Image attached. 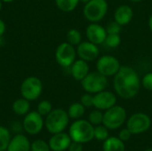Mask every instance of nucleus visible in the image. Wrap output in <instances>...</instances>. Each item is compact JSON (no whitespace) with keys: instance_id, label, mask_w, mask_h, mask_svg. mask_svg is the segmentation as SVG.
I'll use <instances>...</instances> for the list:
<instances>
[{"instance_id":"f257e3e1","label":"nucleus","mask_w":152,"mask_h":151,"mask_svg":"<svg viewBox=\"0 0 152 151\" xmlns=\"http://www.w3.org/2000/svg\"><path fill=\"white\" fill-rule=\"evenodd\" d=\"M142 84L138 72L130 66H121L113 78L115 93L125 100L134 98L140 92Z\"/></svg>"},{"instance_id":"f03ea898","label":"nucleus","mask_w":152,"mask_h":151,"mask_svg":"<svg viewBox=\"0 0 152 151\" xmlns=\"http://www.w3.org/2000/svg\"><path fill=\"white\" fill-rule=\"evenodd\" d=\"M69 134L73 142L87 143L94 139V126L88 120L77 119L69 126Z\"/></svg>"},{"instance_id":"7ed1b4c3","label":"nucleus","mask_w":152,"mask_h":151,"mask_svg":"<svg viewBox=\"0 0 152 151\" xmlns=\"http://www.w3.org/2000/svg\"><path fill=\"white\" fill-rule=\"evenodd\" d=\"M69 119L67 111L62 109H55L46 116L45 125L50 133L55 134L64 132L69 125Z\"/></svg>"},{"instance_id":"20e7f679","label":"nucleus","mask_w":152,"mask_h":151,"mask_svg":"<svg viewBox=\"0 0 152 151\" xmlns=\"http://www.w3.org/2000/svg\"><path fill=\"white\" fill-rule=\"evenodd\" d=\"M127 119L126 110L119 105H115L110 109L105 110L103 113L102 125L109 130H116L121 127Z\"/></svg>"},{"instance_id":"39448f33","label":"nucleus","mask_w":152,"mask_h":151,"mask_svg":"<svg viewBox=\"0 0 152 151\" xmlns=\"http://www.w3.org/2000/svg\"><path fill=\"white\" fill-rule=\"evenodd\" d=\"M109 10L106 0H90L83 9L85 18L90 22H99L104 19Z\"/></svg>"},{"instance_id":"423d86ee","label":"nucleus","mask_w":152,"mask_h":151,"mask_svg":"<svg viewBox=\"0 0 152 151\" xmlns=\"http://www.w3.org/2000/svg\"><path fill=\"white\" fill-rule=\"evenodd\" d=\"M108 84V77L102 75L97 70L89 72L88 75L81 81V85L85 92L92 94L106 90Z\"/></svg>"},{"instance_id":"0eeeda50","label":"nucleus","mask_w":152,"mask_h":151,"mask_svg":"<svg viewBox=\"0 0 152 151\" xmlns=\"http://www.w3.org/2000/svg\"><path fill=\"white\" fill-rule=\"evenodd\" d=\"M151 126V117L142 112L133 114L126 119V128L132 134H142L147 132Z\"/></svg>"},{"instance_id":"6e6552de","label":"nucleus","mask_w":152,"mask_h":151,"mask_svg":"<svg viewBox=\"0 0 152 151\" xmlns=\"http://www.w3.org/2000/svg\"><path fill=\"white\" fill-rule=\"evenodd\" d=\"M43 84L37 77H28L23 80L20 85V93L23 98L31 101L37 100L42 93Z\"/></svg>"},{"instance_id":"1a4fd4ad","label":"nucleus","mask_w":152,"mask_h":151,"mask_svg":"<svg viewBox=\"0 0 152 151\" xmlns=\"http://www.w3.org/2000/svg\"><path fill=\"white\" fill-rule=\"evenodd\" d=\"M77 50L75 46L68 42L61 43L55 51V60L62 68H70L77 58Z\"/></svg>"},{"instance_id":"9d476101","label":"nucleus","mask_w":152,"mask_h":151,"mask_svg":"<svg viewBox=\"0 0 152 151\" xmlns=\"http://www.w3.org/2000/svg\"><path fill=\"white\" fill-rule=\"evenodd\" d=\"M120 68V61L113 55L106 54L100 56L96 61V70L107 77H114Z\"/></svg>"},{"instance_id":"9b49d317","label":"nucleus","mask_w":152,"mask_h":151,"mask_svg":"<svg viewBox=\"0 0 152 151\" xmlns=\"http://www.w3.org/2000/svg\"><path fill=\"white\" fill-rule=\"evenodd\" d=\"M45 122L43 116H41L37 111H31L26 114L22 122L24 131L30 135L38 134L42 131Z\"/></svg>"},{"instance_id":"f8f14e48","label":"nucleus","mask_w":152,"mask_h":151,"mask_svg":"<svg viewBox=\"0 0 152 151\" xmlns=\"http://www.w3.org/2000/svg\"><path fill=\"white\" fill-rule=\"evenodd\" d=\"M117 104V95L113 92L103 90L94 94V107L105 111Z\"/></svg>"},{"instance_id":"ddd939ff","label":"nucleus","mask_w":152,"mask_h":151,"mask_svg":"<svg viewBox=\"0 0 152 151\" xmlns=\"http://www.w3.org/2000/svg\"><path fill=\"white\" fill-rule=\"evenodd\" d=\"M77 54L79 59L84 60L87 62L97 60L100 56V49L97 44L91 43L90 41L81 42L77 46Z\"/></svg>"},{"instance_id":"4468645a","label":"nucleus","mask_w":152,"mask_h":151,"mask_svg":"<svg viewBox=\"0 0 152 151\" xmlns=\"http://www.w3.org/2000/svg\"><path fill=\"white\" fill-rule=\"evenodd\" d=\"M107 35L106 28L98 22H91L86 28V36L87 40L97 45L104 44Z\"/></svg>"},{"instance_id":"2eb2a0df","label":"nucleus","mask_w":152,"mask_h":151,"mask_svg":"<svg viewBox=\"0 0 152 151\" xmlns=\"http://www.w3.org/2000/svg\"><path fill=\"white\" fill-rule=\"evenodd\" d=\"M72 140L69 133H58L53 134L49 140V146L53 151H65L67 150L71 143Z\"/></svg>"},{"instance_id":"dca6fc26","label":"nucleus","mask_w":152,"mask_h":151,"mask_svg":"<svg viewBox=\"0 0 152 151\" xmlns=\"http://www.w3.org/2000/svg\"><path fill=\"white\" fill-rule=\"evenodd\" d=\"M134 18V11L128 4H121L114 12V20L122 27L128 25Z\"/></svg>"},{"instance_id":"f3484780","label":"nucleus","mask_w":152,"mask_h":151,"mask_svg":"<svg viewBox=\"0 0 152 151\" xmlns=\"http://www.w3.org/2000/svg\"><path fill=\"white\" fill-rule=\"evenodd\" d=\"M90 72V68L88 62L78 59L76 60L70 66V74L76 81L81 82Z\"/></svg>"},{"instance_id":"a211bd4d","label":"nucleus","mask_w":152,"mask_h":151,"mask_svg":"<svg viewBox=\"0 0 152 151\" xmlns=\"http://www.w3.org/2000/svg\"><path fill=\"white\" fill-rule=\"evenodd\" d=\"M30 145L31 143L25 135L16 134L11 139L6 151H30Z\"/></svg>"},{"instance_id":"6ab92c4d","label":"nucleus","mask_w":152,"mask_h":151,"mask_svg":"<svg viewBox=\"0 0 152 151\" xmlns=\"http://www.w3.org/2000/svg\"><path fill=\"white\" fill-rule=\"evenodd\" d=\"M103 151H125L126 145L123 141H121L118 137H109L107 140L103 142L102 144Z\"/></svg>"},{"instance_id":"aec40b11","label":"nucleus","mask_w":152,"mask_h":151,"mask_svg":"<svg viewBox=\"0 0 152 151\" xmlns=\"http://www.w3.org/2000/svg\"><path fill=\"white\" fill-rule=\"evenodd\" d=\"M30 109L29 101L26 100L25 98H20L14 101L12 103V110L18 116H24L28 113Z\"/></svg>"},{"instance_id":"412c9836","label":"nucleus","mask_w":152,"mask_h":151,"mask_svg":"<svg viewBox=\"0 0 152 151\" xmlns=\"http://www.w3.org/2000/svg\"><path fill=\"white\" fill-rule=\"evenodd\" d=\"M67 112H68L69 118L77 120V119H80L81 117H83L86 112V108L82 105L81 102H74L69 107V109Z\"/></svg>"},{"instance_id":"4be33fe9","label":"nucleus","mask_w":152,"mask_h":151,"mask_svg":"<svg viewBox=\"0 0 152 151\" xmlns=\"http://www.w3.org/2000/svg\"><path fill=\"white\" fill-rule=\"evenodd\" d=\"M79 3L80 0H55L57 7L64 12H70L74 11Z\"/></svg>"},{"instance_id":"5701e85b","label":"nucleus","mask_w":152,"mask_h":151,"mask_svg":"<svg viewBox=\"0 0 152 151\" xmlns=\"http://www.w3.org/2000/svg\"><path fill=\"white\" fill-rule=\"evenodd\" d=\"M67 42L73 46H77L82 42V34L76 28H71L67 32Z\"/></svg>"},{"instance_id":"b1692460","label":"nucleus","mask_w":152,"mask_h":151,"mask_svg":"<svg viewBox=\"0 0 152 151\" xmlns=\"http://www.w3.org/2000/svg\"><path fill=\"white\" fill-rule=\"evenodd\" d=\"M11 139L12 137L9 130L4 126H0V151H4L7 150Z\"/></svg>"},{"instance_id":"393cba45","label":"nucleus","mask_w":152,"mask_h":151,"mask_svg":"<svg viewBox=\"0 0 152 151\" xmlns=\"http://www.w3.org/2000/svg\"><path fill=\"white\" fill-rule=\"evenodd\" d=\"M110 137L109 134V129L102 125H96L94 126V138L99 141V142H104L105 140H107Z\"/></svg>"},{"instance_id":"a878e982","label":"nucleus","mask_w":152,"mask_h":151,"mask_svg":"<svg viewBox=\"0 0 152 151\" xmlns=\"http://www.w3.org/2000/svg\"><path fill=\"white\" fill-rule=\"evenodd\" d=\"M104 44L109 48H117L121 44V37L120 34H108Z\"/></svg>"},{"instance_id":"bb28decb","label":"nucleus","mask_w":152,"mask_h":151,"mask_svg":"<svg viewBox=\"0 0 152 151\" xmlns=\"http://www.w3.org/2000/svg\"><path fill=\"white\" fill-rule=\"evenodd\" d=\"M88 121L94 125H102L103 122V113L102 110L95 109L94 110L91 111V113L88 116Z\"/></svg>"},{"instance_id":"cd10ccee","label":"nucleus","mask_w":152,"mask_h":151,"mask_svg":"<svg viewBox=\"0 0 152 151\" xmlns=\"http://www.w3.org/2000/svg\"><path fill=\"white\" fill-rule=\"evenodd\" d=\"M30 151H51L49 143L44 140H36L30 145Z\"/></svg>"},{"instance_id":"c85d7f7f","label":"nucleus","mask_w":152,"mask_h":151,"mask_svg":"<svg viewBox=\"0 0 152 151\" xmlns=\"http://www.w3.org/2000/svg\"><path fill=\"white\" fill-rule=\"evenodd\" d=\"M52 110H53V106L49 101H46V100L42 101L37 105V111L43 117L47 116Z\"/></svg>"},{"instance_id":"c756f323","label":"nucleus","mask_w":152,"mask_h":151,"mask_svg":"<svg viewBox=\"0 0 152 151\" xmlns=\"http://www.w3.org/2000/svg\"><path fill=\"white\" fill-rule=\"evenodd\" d=\"M121 28H122V26L120 24H118L117 21L113 20V21L110 22L106 26L105 28H106L107 34H120Z\"/></svg>"},{"instance_id":"7c9ffc66","label":"nucleus","mask_w":152,"mask_h":151,"mask_svg":"<svg viewBox=\"0 0 152 151\" xmlns=\"http://www.w3.org/2000/svg\"><path fill=\"white\" fill-rule=\"evenodd\" d=\"M80 102L85 108L94 107V94L89 93L83 94L80 98Z\"/></svg>"},{"instance_id":"2f4dec72","label":"nucleus","mask_w":152,"mask_h":151,"mask_svg":"<svg viewBox=\"0 0 152 151\" xmlns=\"http://www.w3.org/2000/svg\"><path fill=\"white\" fill-rule=\"evenodd\" d=\"M141 84L143 88L152 92V72L145 74L141 79Z\"/></svg>"},{"instance_id":"473e14b6","label":"nucleus","mask_w":152,"mask_h":151,"mask_svg":"<svg viewBox=\"0 0 152 151\" xmlns=\"http://www.w3.org/2000/svg\"><path fill=\"white\" fill-rule=\"evenodd\" d=\"M132 133L127 129V128H124V129H122L120 132H119V133H118V138L121 140V141H123L124 142H128L130 139H131V137H132Z\"/></svg>"},{"instance_id":"72a5a7b5","label":"nucleus","mask_w":152,"mask_h":151,"mask_svg":"<svg viewBox=\"0 0 152 151\" xmlns=\"http://www.w3.org/2000/svg\"><path fill=\"white\" fill-rule=\"evenodd\" d=\"M69 151H83V144L80 142H71L69 149Z\"/></svg>"},{"instance_id":"f704fd0d","label":"nucleus","mask_w":152,"mask_h":151,"mask_svg":"<svg viewBox=\"0 0 152 151\" xmlns=\"http://www.w3.org/2000/svg\"><path fill=\"white\" fill-rule=\"evenodd\" d=\"M5 23L4 22V20H1L0 19V37L4 34V32H5Z\"/></svg>"},{"instance_id":"c9c22d12","label":"nucleus","mask_w":152,"mask_h":151,"mask_svg":"<svg viewBox=\"0 0 152 151\" xmlns=\"http://www.w3.org/2000/svg\"><path fill=\"white\" fill-rule=\"evenodd\" d=\"M148 25H149V28H150L151 32L152 33V13L151 14L150 18H149V20H148Z\"/></svg>"},{"instance_id":"e433bc0d","label":"nucleus","mask_w":152,"mask_h":151,"mask_svg":"<svg viewBox=\"0 0 152 151\" xmlns=\"http://www.w3.org/2000/svg\"><path fill=\"white\" fill-rule=\"evenodd\" d=\"M132 3H141V2H142L143 0H130Z\"/></svg>"},{"instance_id":"4c0bfd02","label":"nucleus","mask_w":152,"mask_h":151,"mask_svg":"<svg viewBox=\"0 0 152 151\" xmlns=\"http://www.w3.org/2000/svg\"><path fill=\"white\" fill-rule=\"evenodd\" d=\"M90 0H80V3H83L84 4H86V3H88Z\"/></svg>"},{"instance_id":"58836bf2","label":"nucleus","mask_w":152,"mask_h":151,"mask_svg":"<svg viewBox=\"0 0 152 151\" xmlns=\"http://www.w3.org/2000/svg\"><path fill=\"white\" fill-rule=\"evenodd\" d=\"M2 1H4V2H5V3H11V2H12L13 0H2Z\"/></svg>"},{"instance_id":"ea45409f","label":"nucleus","mask_w":152,"mask_h":151,"mask_svg":"<svg viewBox=\"0 0 152 151\" xmlns=\"http://www.w3.org/2000/svg\"><path fill=\"white\" fill-rule=\"evenodd\" d=\"M2 9V0H0V11Z\"/></svg>"},{"instance_id":"a19ab883","label":"nucleus","mask_w":152,"mask_h":151,"mask_svg":"<svg viewBox=\"0 0 152 151\" xmlns=\"http://www.w3.org/2000/svg\"><path fill=\"white\" fill-rule=\"evenodd\" d=\"M144 151H152V149H147V150H145Z\"/></svg>"},{"instance_id":"79ce46f5","label":"nucleus","mask_w":152,"mask_h":151,"mask_svg":"<svg viewBox=\"0 0 152 151\" xmlns=\"http://www.w3.org/2000/svg\"><path fill=\"white\" fill-rule=\"evenodd\" d=\"M151 98H152V93H151Z\"/></svg>"},{"instance_id":"37998d69","label":"nucleus","mask_w":152,"mask_h":151,"mask_svg":"<svg viewBox=\"0 0 152 151\" xmlns=\"http://www.w3.org/2000/svg\"><path fill=\"white\" fill-rule=\"evenodd\" d=\"M4 151H6V150H4Z\"/></svg>"}]
</instances>
